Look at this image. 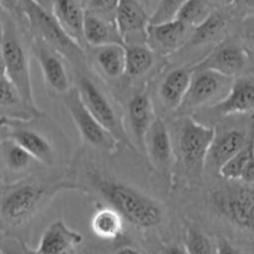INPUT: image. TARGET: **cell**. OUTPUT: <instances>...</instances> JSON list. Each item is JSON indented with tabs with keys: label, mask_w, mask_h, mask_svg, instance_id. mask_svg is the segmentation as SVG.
Segmentation results:
<instances>
[{
	"label": "cell",
	"mask_w": 254,
	"mask_h": 254,
	"mask_svg": "<svg viewBox=\"0 0 254 254\" xmlns=\"http://www.w3.org/2000/svg\"><path fill=\"white\" fill-rule=\"evenodd\" d=\"M70 183L35 181L0 185V228L15 229L31 221L46 203L64 190H76Z\"/></svg>",
	"instance_id": "obj_1"
},
{
	"label": "cell",
	"mask_w": 254,
	"mask_h": 254,
	"mask_svg": "<svg viewBox=\"0 0 254 254\" xmlns=\"http://www.w3.org/2000/svg\"><path fill=\"white\" fill-rule=\"evenodd\" d=\"M94 183L109 206L116 209L122 218L132 226L148 229L162 222L163 208L161 203L142 190L102 176H96Z\"/></svg>",
	"instance_id": "obj_2"
},
{
	"label": "cell",
	"mask_w": 254,
	"mask_h": 254,
	"mask_svg": "<svg viewBox=\"0 0 254 254\" xmlns=\"http://www.w3.org/2000/svg\"><path fill=\"white\" fill-rule=\"evenodd\" d=\"M176 152L183 170L192 180H201L206 171V160L216 128L183 116L177 122Z\"/></svg>",
	"instance_id": "obj_3"
},
{
	"label": "cell",
	"mask_w": 254,
	"mask_h": 254,
	"mask_svg": "<svg viewBox=\"0 0 254 254\" xmlns=\"http://www.w3.org/2000/svg\"><path fill=\"white\" fill-rule=\"evenodd\" d=\"M1 45H3L4 67L5 75L14 86L18 89L24 101L29 106L38 109L34 97L33 84L30 74V59L28 50L20 35L15 19L4 13L3 26H1Z\"/></svg>",
	"instance_id": "obj_4"
},
{
	"label": "cell",
	"mask_w": 254,
	"mask_h": 254,
	"mask_svg": "<svg viewBox=\"0 0 254 254\" xmlns=\"http://www.w3.org/2000/svg\"><path fill=\"white\" fill-rule=\"evenodd\" d=\"M209 202L217 216L241 231L254 233V185L228 181L211 190Z\"/></svg>",
	"instance_id": "obj_5"
},
{
	"label": "cell",
	"mask_w": 254,
	"mask_h": 254,
	"mask_svg": "<svg viewBox=\"0 0 254 254\" xmlns=\"http://www.w3.org/2000/svg\"><path fill=\"white\" fill-rule=\"evenodd\" d=\"M21 6L24 16L36 38L48 43L61 55L74 63H80L84 59L82 46L65 33L51 11L45 10L33 0H21Z\"/></svg>",
	"instance_id": "obj_6"
},
{
	"label": "cell",
	"mask_w": 254,
	"mask_h": 254,
	"mask_svg": "<svg viewBox=\"0 0 254 254\" xmlns=\"http://www.w3.org/2000/svg\"><path fill=\"white\" fill-rule=\"evenodd\" d=\"M64 101L85 142L105 152L119 150L120 141L87 110L77 87H71L66 95H64Z\"/></svg>",
	"instance_id": "obj_7"
},
{
	"label": "cell",
	"mask_w": 254,
	"mask_h": 254,
	"mask_svg": "<svg viewBox=\"0 0 254 254\" xmlns=\"http://www.w3.org/2000/svg\"><path fill=\"white\" fill-rule=\"evenodd\" d=\"M232 82V77L216 71L193 69L187 94L178 111H192L214 106L227 96Z\"/></svg>",
	"instance_id": "obj_8"
},
{
	"label": "cell",
	"mask_w": 254,
	"mask_h": 254,
	"mask_svg": "<svg viewBox=\"0 0 254 254\" xmlns=\"http://www.w3.org/2000/svg\"><path fill=\"white\" fill-rule=\"evenodd\" d=\"M77 90L85 106L99 120L100 124L107 128L120 142H126L127 132L124 122L115 107L114 102L105 94L104 90L86 75L79 77Z\"/></svg>",
	"instance_id": "obj_9"
},
{
	"label": "cell",
	"mask_w": 254,
	"mask_h": 254,
	"mask_svg": "<svg viewBox=\"0 0 254 254\" xmlns=\"http://www.w3.org/2000/svg\"><path fill=\"white\" fill-rule=\"evenodd\" d=\"M0 128L5 131L6 137L15 141L39 163L45 166L55 165L56 153L53 142L41 132L29 127L26 120L0 117Z\"/></svg>",
	"instance_id": "obj_10"
},
{
	"label": "cell",
	"mask_w": 254,
	"mask_h": 254,
	"mask_svg": "<svg viewBox=\"0 0 254 254\" xmlns=\"http://www.w3.org/2000/svg\"><path fill=\"white\" fill-rule=\"evenodd\" d=\"M151 15L137 0H120L115 24L125 45L147 44V28Z\"/></svg>",
	"instance_id": "obj_11"
},
{
	"label": "cell",
	"mask_w": 254,
	"mask_h": 254,
	"mask_svg": "<svg viewBox=\"0 0 254 254\" xmlns=\"http://www.w3.org/2000/svg\"><path fill=\"white\" fill-rule=\"evenodd\" d=\"M33 51L40 65L41 74L49 91L55 95H66L71 87L61 54L36 36L34 39Z\"/></svg>",
	"instance_id": "obj_12"
},
{
	"label": "cell",
	"mask_w": 254,
	"mask_h": 254,
	"mask_svg": "<svg viewBox=\"0 0 254 254\" xmlns=\"http://www.w3.org/2000/svg\"><path fill=\"white\" fill-rule=\"evenodd\" d=\"M248 64V53L243 45L234 41H227L216 45V48L204 56L194 69L216 71L234 79L238 76Z\"/></svg>",
	"instance_id": "obj_13"
},
{
	"label": "cell",
	"mask_w": 254,
	"mask_h": 254,
	"mask_svg": "<svg viewBox=\"0 0 254 254\" xmlns=\"http://www.w3.org/2000/svg\"><path fill=\"white\" fill-rule=\"evenodd\" d=\"M193 28L178 19L158 24H148L147 45L160 55H171L187 46Z\"/></svg>",
	"instance_id": "obj_14"
},
{
	"label": "cell",
	"mask_w": 254,
	"mask_h": 254,
	"mask_svg": "<svg viewBox=\"0 0 254 254\" xmlns=\"http://www.w3.org/2000/svg\"><path fill=\"white\" fill-rule=\"evenodd\" d=\"M253 135H249L243 128H227L217 131L209 147L206 160V170H216L231 160L241 150H243L252 140Z\"/></svg>",
	"instance_id": "obj_15"
},
{
	"label": "cell",
	"mask_w": 254,
	"mask_h": 254,
	"mask_svg": "<svg viewBox=\"0 0 254 254\" xmlns=\"http://www.w3.org/2000/svg\"><path fill=\"white\" fill-rule=\"evenodd\" d=\"M209 114L218 117L254 112V76H241L233 79L228 94L222 101L208 107Z\"/></svg>",
	"instance_id": "obj_16"
},
{
	"label": "cell",
	"mask_w": 254,
	"mask_h": 254,
	"mask_svg": "<svg viewBox=\"0 0 254 254\" xmlns=\"http://www.w3.org/2000/svg\"><path fill=\"white\" fill-rule=\"evenodd\" d=\"M143 152L147 153L151 165L160 172H170L173 162V141L167 125L156 116L145 138Z\"/></svg>",
	"instance_id": "obj_17"
},
{
	"label": "cell",
	"mask_w": 254,
	"mask_h": 254,
	"mask_svg": "<svg viewBox=\"0 0 254 254\" xmlns=\"http://www.w3.org/2000/svg\"><path fill=\"white\" fill-rule=\"evenodd\" d=\"M127 117H128V125H130V130L135 138L136 145L140 148L141 152H143L146 135L150 130L153 120L156 119L152 100L148 92L138 91L131 97L127 106Z\"/></svg>",
	"instance_id": "obj_18"
},
{
	"label": "cell",
	"mask_w": 254,
	"mask_h": 254,
	"mask_svg": "<svg viewBox=\"0 0 254 254\" xmlns=\"http://www.w3.org/2000/svg\"><path fill=\"white\" fill-rule=\"evenodd\" d=\"M82 243V236L70 228L61 219L53 222L44 231L39 246L33 249L36 254H60L75 249Z\"/></svg>",
	"instance_id": "obj_19"
},
{
	"label": "cell",
	"mask_w": 254,
	"mask_h": 254,
	"mask_svg": "<svg viewBox=\"0 0 254 254\" xmlns=\"http://www.w3.org/2000/svg\"><path fill=\"white\" fill-rule=\"evenodd\" d=\"M193 70L176 67L165 75L158 87L160 100L168 111H178L187 94Z\"/></svg>",
	"instance_id": "obj_20"
},
{
	"label": "cell",
	"mask_w": 254,
	"mask_h": 254,
	"mask_svg": "<svg viewBox=\"0 0 254 254\" xmlns=\"http://www.w3.org/2000/svg\"><path fill=\"white\" fill-rule=\"evenodd\" d=\"M53 14L65 33L82 45L85 9L79 0H53Z\"/></svg>",
	"instance_id": "obj_21"
},
{
	"label": "cell",
	"mask_w": 254,
	"mask_h": 254,
	"mask_svg": "<svg viewBox=\"0 0 254 254\" xmlns=\"http://www.w3.org/2000/svg\"><path fill=\"white\" fill-rule=\"evenodd\" d=\"M84 41L92 48L107 44H124L115 20L85 10Z\"/></svg>",
	"instance_id": "obj_22"
},
{
	"label": "cell",
	"mask_w": 254,
	"mask_h": 254,
	"mask_svg": "<svg viewBox=\"0 0 254 254\" xmlns=\"http://www.w3.org/2000/svg\"><path fill=\"white\" fill-rule=\"evenodd\" d=\"M0 114L1 117L28 119V116H43L39 109L29 106L19 94L18 89L6 75H0Z\"/></svg>",
	"instance_id": "obj_23"
},
{
	"label": "cell",
	"mask_w": 254,
	"mask_h": 254,
	"mask_svg": "<svg viewBox=\"0 0 254 254\" xmlns=\"http://www.w3.org/2000/svg\"><path fill=\"white\" fill-rule=\"evenodd\" d=\"M228 24V16L223 11L217 9L204 23L193 29V33L187 45L201 48V46L218 44L219 41L223 40L224 35L227 34Z\"/></svg>",
	"instance_id": "obj_24"
},
{
	"label": "cell",
	"mask_w": 254,
	"mask_h": 254,
	"mask_svg": "<svg viewBox=\"0 0 254 254\" xmlns=\"http://www.w3.org/2000/svg\"><path fill=\"white\" fill-rule=\"evenodd\" d=\"M226 181L244 182L254 185V148L253 140L239 151L236 156L227 161L218 171Z\"/></svg>",
	"instance_id": "obj_25"
},
{
	"label": "cell",
	"mask_w": 254,
	"mask_h": 254,
	"mask_svg": "<svg viewBox=\"0 0 254 254\" xmlns=\"http://www.w3.org/2000/svg\"><path fill=\"white\" fill-rule=\"evenodd\" d=\"M94 59L106 77L117 79L126 72V48L124 44H107L94 48Z\"/></svg>",
	"instance_id": "obj_26"
},
{
	"label": "cell",
	"mask_w": 254,
	"mask_h": 254,
	"mask_svg": "<svg viewBox=\"0 0 254 254\" xmlns=\"http://www.w3.org/2000/svg\"><path fill=\"white\" fill-rule=\"evenodd\" d=\"M38 162L30 153L11 138L0 141V165L10 173H21Z\"/></svg>",
	"instance_id": "obj_27"
},
{
	"label": "cell",
	"mask_w": 254,
	"mask_h": 254,
	"mask_svg": "<svg viewBox=\"0 0 254 254\" xmlns=\"http://www.w3.org/2000/svg\"><path fill=\"white\" fill-rule=\"evenodd\" d=\"M121 214L111 206L97 209L91 218V229L96 237L106 241L116 239L124 231Z\"/></svg>",
	"instance_id": "obj_28"
},
{
	"label": "cell",
	"mask_w": 254,
	"mask_h": 254,
	"mask_svg": "<svg viewBox=\"0 0 254 254\" xmlns=\"http://www.w3.org/2000/svg\"><path fill=\"white\" fill-rule=\"evenodd\" d=\"M126 48V72L131 77L145 75L155 64V51L147 44H130Z\"/></svg>",
	"instance_id": "obj_29"
},
{
	"label": "cell",
	"mask_w": 254,
	"mask_h": 254,
	"mask_svg": "<svg viewBox=\"0 0 254 254\" xmlns=\"http://www.w3.org/2000/svg\"><path fill=\"white\" fill-rule=\"evenodd\" d=\"M183 246L188 254H217V241L193 224L186 227Z\"/></svg>",
	"instance_id": "obj_30"
},
{
	"label": "cell",
	"mask_w": 254,
	"mask_h": 254,
	"mask_svg": "<svg viewBox=\"0 0 254 254\" xmlns=\"http://www.w3.org/2000/svg\"><path fill=\"white\" fill-rule=\"evenodd\" d=\"M214 10L217 9L208 0H187L178 11L176 19L194 29L204 23Z\"/></svg>",
	"instance_id": "obj_31"
},
{
	"label": "cell",
	"mask_w": 254,
	"mask_h": 254,
	"mask_svg": "<svg viewBox=\"0 0 254 254\" xmlns=\"http://www.w3.org/2000/svg\"><path fill=\"white\" fill-rule=\"evenodd\" d=\"M186 1L187 0H158L157 6L151 15L150 24L165 23L176 19Z\"/></svg>",
	"instance_id": "obj_32"
},
{
	"label": "cell",
	"mask_w": 254,
	"mask_h": 254,
	"mask_svg": "<svg viewBox=\"0 0 254 254\" xmlns=\"http://www.w3.org/2000/svg\"><path fill=\"white\" fill-rule=\"evenodd\" d=\"M120 0H85V10L115 20V13Z\"/></svg>",
	"instance_id": "obj_33"
},
{
	"label": "cell",
	"mask_w": 254,
	"mask_h": 254,
	"mask_svg": "<svg viewBox=\"0 0 254 254\" xmlns=\"http://www.w3.org/2000/svg\"><path fill=\"white\" fill-rule=\"evenodd\" d=\"M1 254H33L24 242L16 238H4L0 241Z\"/></svg>",
	"instance_id": "obj_34"
},
{
	"label": "cell",
	"mask_w": 254,
	"mask_h": 254,
	"mask_svg": "<svg viewBox=\"0 0 254 254\" xmlns=\"http://www.w3.org/2000/svg\"><path fill=\"white\" fill-rule=\"evenodd\" d=\"M0 6L4 10V13L9 14L14 19L24 16L21 0H0Z\"/></svg>",
	"instance_id": "obj_35"
},
{
	"label": "cell",
	"mask_w": 254,
	"mask_h": 254,
	"mask_svg": "<svg viewBox=\"0 0 254 254\" xmlns=\"http://www.w3.org/2000/svg\"><path fill=\"white\" fill-rule=\"evenodd\" d=\"M232 6L244 18L254 15V0H233Z\"/></svg>",
	"instance_id": "obj_36"
},
{
	"label": "cell",
	"mask_w": 254,
	"mask_h": 254,
	"mask_svg": "<svg viewBox=\"0 0 254 254\" xmlns=\"http://www.w3.org/2000/svg\"><path fill=\"white\" fill-rule=\"evenodd\" d=\"M217 254H247L226 238L217 239Z\"/></svg>",
	"instance_id": "obj_37"
},
{
	"label": "cell",
	"mask_w": 254,
	"mask_h": 254,
	"mask_svg": "<svg viewBox=\"0 0 254 254\" xmlns=\"http://www.w3.org/2000/svg\"><path fill=\"white\" fill-rule=\"evenodd\" d=\"M243 33L247 40L254 45V15L244 18Z\"/></svg>",
	"instance_id": "obj_38"
},
{
	"label": "cell",
	"mask_w": 254,
	"mask_h": 254,
	"mask_svg": "<svg viewBox=\"0 0 254 254\" xmlns=\"http://www.w3.org/2000/svg\"><path fill=\"white\" fill-rule=\"evenodd\" d=\"M158 254H188L186 251L185 246L182 244H170V246H165L160 249Z\"/></svg>",
	"instance_id": "obj_39"
},
{
	"label": "cell",
	"mask_w": 254,
	"mask_h": 254,
	"mask_svg": "<svg viewBox=\"0 0 254 254\" xmlns=\"http://www.w3.org/2000/svg\"><path fill=\"white\" fill-rule=\"evenodd\" d=\"M137 1H140V3L142 4L143 8L148 11L150 15H152V13L155 11L156 6H157V3H158V0H137Z\"/></svg>",
	"instance_id": "obj_40"
},
{
	"label": "cell",
	"mask_w": 254,
	"mask_h": 254,
	"mask_svg": "<svg viewBox=\"0 0 254 254\" xmlns=\"http://www.w3.org/2000/svg\"><path fill=\"white\" fill-rule=\"evenodd\" d=\"M116 254H141V252L132 246H124L117 249Z\"/></svg>",
	"instance_id": "obj_41"
},
{
	"label": "cell",
	"mask_w": 254,
	"mask_h": 254,
	"mask_svg": "<svg viewBox=\"0 0 254 254\" xmlns=\"http://www.w3.org/2000/svg\"><path fill=\"white\" fill-rule=\"evenodd\" d=\"M208 1L214 6V8L219 9L224 8V6L232 5V1H233V0H208Z\"/></svg>",
	"instance_id": "obj_42"
},
{
	"label": "cell",
	"mask_w": 254,
	"mask_h": 254,
	"mask_svg": "<svg viewBox=\"0 0 254 254\" xmlns=\"http://www.w3.org/2000/svg\"><path fill=\"white\" fill-rule=\"evenodd\" d=\"M33 1L38 4V5H40L41 8L45 9V10L53 13V0H33Z\"/></svg>",
	"instance_id": "obj_43"
},
{
	"label": "cell",
	"mask_w": 254,
	"mask_h": 254,
	"mask_svg": "<svg viewBox=\"0 0 254 254\" xmlns=\"http://www.w3.org/2000/svg\"><path fill=\"white\" fill-rule=\"evenodd\" d=\"M0 75H5V67H4V56H3V45L0 39Z\"/></svg>",
	"instance_id": "obj_44"
},
{
	"label": "cell",
	"mask_w": 254,
	"mask_h": 254,
	"mask_svg": "<svg viewBox=\"0 0 254 254\" xmlns=\"http://www.w3.org/2000/svg\"><path fill=\"white\" fill-rule=\"evenodd\" d=\"M3 16H4V10L0 6V34H1V26H3Z\"/></svg>",
	"instance_id": "obj_45"
},
{
	"label": "cell",
	"mask_w": 254,
	"mask_h": 254,
	"mask_svg": "<svg viewBox=\"0 0 254 254\" xmlns=\"http://www.w3.org/2000/svg\"><path fill=\"white\" fill-rule=\"evenodd\" d=\"M30 251H31V253H33V254H36V253H34V251L31 248H30ZM60 254H75V249H71V251H67V252H64V253H60Z\"/></svg>",
	"instance_id": "obj_46"
},
{
	"label": "cell",
	"mask_w": 254,
	"mask_h": 254,
	"mask_svg": "<svg viewBox=\"0 0 254 254\" xmlns=\"http://www.w3.org/2000/svg\"><path fill=\"white\" fill-rule=\"evenodd\" d=\"M86 254H104L101 251H89Z\"/></svg>",
	"instance_id": "obj_47"
},
{
	"label": "cell",
	"mask_w": 254,
	"mask_h": 254,
	"mask_svg": "<svg viewBox=\"0 0 254 254\" xmlns=\"http://www.w3.org/2000/svg\"><path fill=\"white\" fill-rule=\"evenodd\" d=\"M253 148H254V136H253Z\"/></svg>",
	"instance_id": "obj_48"
},
{
	"label": "cell",
	"mask_w": 254,
	"mask_h": 254,
	"mask_svg": "<svg viewBox=\"0 0 254 254\" xmlns=\"http://www.w3.org/2000/svg\"><path fill=\"white\" fill-rule=\"evenodd\" d=\"M253 124H254V112H253Z\"/></svg>",
	"instance_id": "obj_49"
},
{
	"label": "cell",
	"mask_w": 254,
	"mask_h": 254,
	"mask_svg": "<svg viewBox=\"0 0 254 254\" xmlns=\"http://www.w3.org/2000/svg\"><path fill=\"white\" fill-rule=\"evenodd\" d=\"M0 254H1V252H0Z\"/></svg>",
	"instance_id": "obj_50"
}]
</instances>
